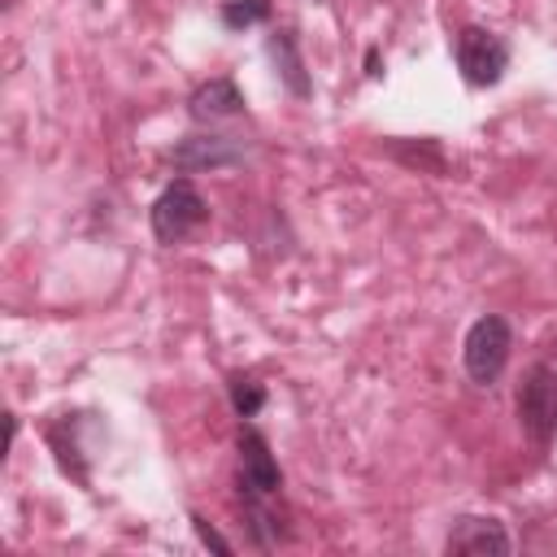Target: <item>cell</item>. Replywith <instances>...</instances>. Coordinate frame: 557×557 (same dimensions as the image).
<instances>
[{"instance_id":"6da1fadb","label":"cell","mask_w":557,"mask_h":557,"mask_svg":"<svg viewBox=\"0 0 557 557\" xmlns=\"http://www.w3.org/2000/svg\"><path fill=\"white\" fill-rule=\"evenodd\" d=\"M518 426L535 448H548L557 435V352L540 357L527 366L522 383H518Z\"/></svg>"},{"instance_id":"7a4b0ae2","label":"cell","mask_w":557,"mask_h":557,"mask_svg":"<svg viewBox=\"0 0 557 557\" xmlns=\"http://www.w3.org/2000/svg\"><path fill=\"white\" fill-rule=\"evenodd\" d=\"M509 348H513V326L500 313L474 318L466 339H461V366H466L470 383L492 387L505 374V366H509Z\"/></svg>"},{"instance_id":"3957f363","label":"cell","mask_w":557,"mask_h":557,"mask_svg":"<svg viewBox=\"0 0 557 557\" xmlns=\"http://www.w3.org/2000/svg\"><path fill=\"white\" fill-rule=\"evenodd\" d=\"M148 222H152V235H157L161 244H183L187 235H196V231L209 222V205H205V196L196 191L191 178H174V183H165V191L152 200Z\"/></svg>"},{"instance_id":"277c9868","label":"cell","mask_w":557,"mask_h":557,"mask_svg":"<svg viewBox=\"0 0 557 557\" xmlns=\"http://www.w3.org/2000/svg\"><path fill=\"white\" fill-rule=\"evenodd\" d=\"M235 453H239V470H235L239 500H244V505H270V500H278L283 470H278V461H274V453H270V440H265L257 426H239Z\"/></svg>"},{"instance_id":"5b68a950","label":"cell","mask_w":557,"mask_h":557,"mask_svg":"<svg viewBox=\"0 0 557 557\" xmlns=\"http://www.w3.org/2000/svg\"><path fill=\"white\" fill-rule=\"evenodd\" d=\"M453 57L470 87H496L509 70V44L487 26H461L453 39Z\"/></svg>"},{"instance_id":"8992f818","label":"cell","mask_w":557,"mask_h":557,"mask_svg":"<svg viewBox=\"0 0 557 557\" xmlns=\"http://www.w3.org/2000/svg\"><path fill=\"white\" fill-rule=\"evenodd\" d=\"M444 548L448 553H470V557H505V553H513V540H509V531H505L500 518L466 513V518L453 522Z\"/></svg>"},{"instance_id":"52a82bcc","label":"cell","mask_w":557,"mask_h":557,"mask_svg":"<svg viewBox=\"0 0 557 557\" xmlns=\"http://www.w3.org/2000/svg\"><path fill=\"white\" fill-rule=\"evenodd\" d=\"M170 161L174 170H222V165H235L244 161V144L235 135H183L174 148H170Z\"/></svg>"},{"instance_id":"ba28073f","label":"cell","mask_w":557,"mask_h":557,"mask_svg":"<svg viewBox=\"0 0 557 557\" xmlns=\"http://www.w3.org/2000/svg\"><path fill=\"white\" fill-rule=\"evenodd\" d=\"M187 113L196 122H222V117H235L244 113V91L235 87V78H209L191 91L187 100Z\"/></svg>"},{"instance_id":"9c48e42d","label":"cell","mask_w":557,"mask_h":557,"mask_svg":"<svg viewBox=\"0 0 557 557\" xmlns=\"http://www.w3.org/2000/svg\"><path fill=\"white\" fill-rule=\"evenodd\" d=\"M265 48H270V57H274V65H278V78H283V87H287L296 100L313 96V83H309V74H305V61H300V52H296V35H292V30H274Z\"/></svg>"},{"instance_id":"30bf717a","label":"cell","mask_w":557,"mask_h":557,"mask_svg":"<svg viewBox=\"0 0 557 557\" xmlns=\"http://www.w3.org/2000/svg\"><path fill=\"white\" fill-rule=\"evenodd\" d=\"M218 17L226 30H244V26H257L270 17V0H222Z\"/></svg>"},{"instance_id":"8fae6325","label":"cell","mask_w":557,"mask_h":557,"mask_svg":"<svg viewBox=\"0 0 557 557\" xmlns=\"http://www.w3.org/2000/svg\"><path fill=\"white\" fill-rule=\"evenodd\" d=\"M261 405H265V387H261L257 379H248V374H235V379H231V409H235L239 418H257Z\"/></svg>"},{"instance_id":"7c38bea8","label":"cell","mask_w":557,"mask_h":557,"mask_svg":"<svg viewBox=\"0 0 557 557\" xmlns=\"http://www.w3.org/2000/svg\"><path fill=\"white\" fill-rule=\"evenodd\" d=\"M191 522H196V535H200V544H209V548H218V553H231V544H226V540H222V535H218V531H213V527H209L200 513H196Z\"/></svg>"},{"instance_id":"4fadbf2b","label":"cell","mask_w":557,"mask_h":557,"mask_svg":"<svg viewBox=\"0 0 557 557\" xmlns=\"http://www.w3.org/2000/svg\"><path fill=\"white\" fill-rule=\"evenodd\" d=\"M366 74H383V70H379V48L366 52Z\"/></svg>"}]
</instances>
